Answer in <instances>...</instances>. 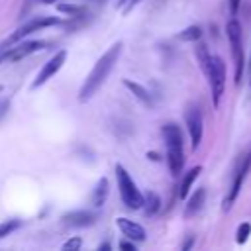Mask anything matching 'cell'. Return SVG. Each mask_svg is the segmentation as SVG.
<instances>
[{
    "label": "cell",
    "mask_w": 251,
    "mask_h": 251,
    "mask_svg": "<svg viewBox=\"0 0 251 251\" xmlns=\"http://www.w3.org/2000/svg\"><path fill=\"white\" fill-rule=\"evenodd\" d=\"M122 47H124L122 41L114 43V45L94 63L92 71L88 73V76L84 78V82H82V86H80V90H78V102L90 100V98L94 96V92L102 86V82L108 78L110 71L114 69V65H116V61H118V57H120V53H122Z\"/></svg>",
    "instance_id": "obj_1"
},
{
    "label": "cell",
    "mask_w": 251,
    "mask_h": 251,
    "mask_svg": "<svg viewBox=\"0 0 251 251\" xmlns=\"http://www.w3.org/2000/svg\"><path fill=\"white\" fill-rule=\"evenodd\" d=\"M167 143V165L173 176L180 175L184 167V151H182V133L176 124H165L161 129Z\"/></svg>",
    "instance_id": "obj_2"
},
{
    "label": "cell",
    "mask_w": 251,
    "mask_h": 251,
    "mask_svg": "<svg viewBox=\"0 0 251 251\" xmlns=\"http://www.w3.org/2000/svg\"><path fill=\"white\" fill-rule=\"evenodd\" d=\"M116 178H118V188H120L122 202L129 210H141V206H143V194L139 192V188L135 186L133 178L129 176V173L122 165H116Z\"/></svg>",
    "instance_id": "obj_3"
},
{
    "label": "cell",
    "mask_w": 251,
    "mask_h": 251,
    "mask_svg": "<svg viewBox=\"0 0 251 251\" xmlns=\"http://www.w3.org/2000/svg\"><path fill=\"white\" fill-rule=\"evenodd\" d=\"M206 76H208V84L212 90V102L218 108L220 106V98L224 94V86H226V63L222 57L214 55L210 57V63L206 67Z\"/></svg>",
    "instance_id": "obj_4"
},
{
    "label": "cell",
    "mask_w": 251,
    "mask_h": 251,
    "mask_svg": "<svg viewBox=\"0 0 251 251\" xmlns=\"http://www.w3.org/2000/svg\"><path fill=\"white\" fill-rule=\"evenodd\" d=\"M59 24H61V20H59V18H55V16L33 18V20H29V22H25L24 25H20V27L10 35V37H6V39L0 43V51H4V49H8V47H12L14 43H20L24 37L31 35L33 31H39V29L49 27V25H59Z\"/></svg>",
    "instance_id": "obj_5"
},
{
    "label": "cell",
    "mask_w": 251,
    "mask_h": 251,
    "mask_svg": "<svg viewBox=\"0 0 251 251\" xmlns=\"http://www.w3.org/2000/svg\"><path fill=\"white\" fill-rule=\"evenodd\" d=\"M226 33L231 45V55L235 63V84H241L243 78V67H245V57H243V45H241V25L237 20H229L226 25Z\"/></svg>",
    "instance_id": "obj_6"
},
{
    "label": "cell",
    "mask_w": 251,
    "mask_h": 251,
    "mask_svg": "<svg viewBox=\"0 0 251 251\" xmlns=\"http://www.w3.org/2000/svg\"><path fill=\"white\" fill-rule=\"evenodd\" d=\"M184 122H186V129L190 135V143L192 149H196L202 141V133H204V120H202V112L198 106L188 104L184 110Z\"/></svg>",
    "instance_id": "obj_7"
},
{
    "label": "cell",
    "mask_w": 251,
    "mask_h": 251,
    "mask_svg": "<svg viewBox=\"0 0 251 251\" xmlns=\"http://www.w3.org/2000/svg\"><path fill=\"white\" fill-rule=\"evenodd\" d=\"M249 169H251V149H249L247 155H243V159H241V163H239V167H237V171H235L231 188H229V192H227V196H226V200H224V206H222L224 212H227V210L231 208V204L235 202V198H237V194H239V190H241V186H243V180H245Z\"/></svg>",
    "instance_id": "obj_8"
},
{
    "label": "cell",
    "mask_w": 251,
    "mask_h": 251,
    "mask_svg": "<svg viewBox=\"0 0 251 251\" xmlns=\"http://www.w3.org/2000/svg\"><path fill=\"white\" fill-rule=\"evenodd\" d=\"M65 61H67V51L65 49H61V51H57L41 69H39V73H37V76H35V80L31 82V88L35 90V88H39V86H43L51 76H55L57 73H59V69L65 65Z\"/></svg>",
    "instance_id": "obj_9"
},
{
    "label": "cell",
    "mask_w": 251,
    "mask_h": 251,
    "mask_svg": "<svg viewBox=\"0 0 251 251\" xmlns=\"http://www.w3.org/2000/svg\"><path fill=\"white\" fill-rule=\"evenodd\" d=\"M39 49H43V41H24L18 47H8V51L4 49L2 53H4V61H20Z\"/></svg>",
    "instance_id": "obj_10"
},
{
    "label": "cell",
    "mask_w": 251,
    "mask_h": 251,
    "mask_svg": "<svg viewBox=\"0 0 251 251\" xmlns=\"http://www.w3.org/2000/svg\"><path fill=\"white\" fill-rule=\"evenodd\" d=\"M94 220H96V216L88 210H73V212H67L61 216V222L71 227H86V226H92Z\"/></svg>",
    "instance_id": "obj_11"
},
{
    "label": "cell",
    "mask_w": 251,
    "mask_h": 251,
    "mask_svg": "<svg viewBox=\"0 0 251 251\" xmlns=\"http://www.w3.org/2000/svg\"><path fill=\"white\" fill-rule=\"evenodd\" d=\"M116 226L131 241H145V235L147 233H145V227L141 224H137V222H133L129 218H116Z\"/></svg>",
    "instance_id": "obj_12"
},
{
    "label": "cell",
    "mask_w": 251,
    "mask_h": 251,
    "mask_svg": "<svg viewBox=\"0 0 251 251\" xmlns=\"http://www.w3.org/2000/svg\"><path fill=\"white\" fill-rule=\"evenodd\" d=\"M200 173H202V167H200V165L186 171V175L182 176L180 186H178V198H180V200H184V198L188 196V192H190V188H192V184H194V180L198 178Z\"/></svg>",
    "instance_id": "obj_13"
},
{
    "label": "cell",
    "mask_w": 251,
    "mask_h": 251,
    "mask_svg": "<svg viewBox=\"0 0 251 251\" xmlns=\"http://www.w3.org/2000/svg\"><path fill=\"white\" fill-rule=\"evenodd\" d=\"M204 198H206V190H204V188H196V192L188 198V204H186L184 216H186V218L196 216V214L202 210V206H204Z\"/></svg>",
    "instance_id": "obj_14"
},
{
    "label": "cell",
    "mask_w": 251,
    "mask_h": 251,
    "mask_svg": "<svg viewBox=\"0 0 251 251\" xmlns=\"http://www.w3.org/2000/svg\"><path fill=\"white\" fill-rule=\"evenodd\" d=\"M124 86H126L127 90H131V94H133L135 98H139L145 106H153V98H151V94H149V90H147L145 86H141L139 82H133V80H129V78H124Z\"/></svg>",
    "instance_id": "obj_15"
},
{
    "label": "cell",
    "mask_w": 251,
    "mask_h": 251,
    "mask_svg": "<svg viewBox=\"0 0 251 251\" xmlns=\"http://www.w3.org/2000/svg\"><path fill=\"white\" fill-rule=\"evenodd\" d=\"M108 192H110V182H108L106 176H102V178L96 182V186H94V192H92V204H94L96 208H100V206L106 202Z\"/></svg>",
    "instance_id": "obj_16"
},
{
    "label": "cell",
    "mask_w": 251,
    "mask_h": 251,
    "mask_svg": "<svg viewBox=\"0 0 251 251\" xmlns=\"http://www.w3.org/2000/svg\"><path fill=\"white\" fill-rule=\"evenodd\" d=\"M141 208L145 210V216H155L161 208V198L155 192H147V194H143V206Z\"/></svg>",
    "instance_id": "obj_17"
},
{
    "label": "cell",
    "mask_w": 251,
    "mask_h": 251,
    "mask_svg": "<svg viewBox=\"0 0 251 251\" xmlns=\"http://www.w3.org/2000/svg\"><path fill=\"white\" fill-rule=\"evenodd\" d=\"M180 41H198L202 37V29L200 25H188L186 29H182L178 35H176Z\"/></svg>",
    "instance_id": "obj_18"
},
{
    "label": "cell",
    "mask_w": 251,
    "mask_h": 251,
    "mask_svg": "<svg viewBox=\"0 0 251 251\" xmlns=\"http://www.w3.org/2000/svg\"><path fill=\"white\" fill-rule=\"evenodd\" d=\"M20 227H22V220H18V218H12V220L2 222V224H0V239L6 237V235H10V233H14V231L20 229Z\"/></svg>",
    "instance_id": "obj_19"
},
{
    "label": "cell",
    "mask_w": 251,
    "mask_h": 251,
    "mask_svg": "<svg viewBox=\"0 0 251 251\" xmlns=\"http://www.w3.org/2000/svg\"><path fill=\"white\" fill-rule=\"evenodd\" d=\"M210 53H208V47L204 45V43H198L196 45V61L200 63V69L202 71H206V67H208V63H210Z\"/></svg>",
    "instance_id": "obj_20"
},
{
    "label": "cell",
    "mask_w": 251,
    "mask_h": 251,
    "mask_svg": "<svg viewBox=\"0 0 251 251\" xmlns=\"http://www.w3.org/2000/svg\"><path fill=\"white\" fill-rule=\"evenodd\" d=\"M57 10L63 12V14H69V16L84 14V6H78V4H57Z\"/></svg>",
    "instance_id": "obj_21"
},
{
    "label": "cell",
    "mask_w": 251,
    "mask_h": 251,
    "mask_svg": "<svg viewBox=\"0 0 251 251\" xmlns=\"http://www.w3.org/2000/svg\"><path fill=\"white\" fill-rule=\"evenodd\" d=\"M249 233H251V224H249V222L239 224L237 233H235V241H237V243H245V241L249 239Z\"/></svg>",
    "instance_id": "obj_22"
},
{
    "label": "cell",
    "mask_w": 251,
    "mask_h": 251,
    "mask_svg": "<svg viewBox=\"0 0 251 251\" xmlns=\"http://www.w3.org/2000/svg\"><path fill=\"white\" fill-rule=\"evenodd\" d=\"M80 247H82V239L80 237H73V239L63 243V251H78Z\"/></svg>",
    "instance_id": "obj_23"
},
{
    "label": "cell",
    "mask_w": 251,
    "mask_h": 251,
    "mask_svg": "<svg viewBox=\"0 0 251 251\" xmlns=\"http://www.w3.org/2000/svg\"><path fill=\"white\" fill-rule=\"evenodd\" d=\"M141 0H118V6L124 8V14H127L129 10H133Z\"/></svg>",
    "instance_id": "obj_24"
},
{
    "label": "cell",
    "mask_w": 251,
    "mask_h": 251,
    "mask_svg": "<svg viewBox=\"0 0 251 251\" xmlns=\"http://www.w3.org/2000/svg\"><path fill=\"white\" fill-rule=\"evenodd\" d=\"M120 247H122V249H127V251H135V243H133V241H122Z\"/></svg>",
    "instance_id": "obj_25"
},
{
    "label": "cell",
    "mask_w": 251,
    "mask_h": 251,
    "mask_svg": "<svg viewBox=\"0 0 251 251\" xmlns=\"http://www.w3.org/2000/svg\"><path fill=\"white\" fill-rule=\"evenodd\" d=\"M239 4H241V0H229V10H231V14H237Z\"/></svg>",
    "instance_id": "obj_26"
},
{
    "label": "cell",
    "mask_w": 251,
    "mask_h": 251,
    "mask_svg": "<svg viewBox=\"0 0 251 251\" xmlns=\"http://www.w3.org/2000/svg\"><path fill=\"white\" fill-rule=\"evenodd\" d=\"M192 243H194V237L190 235V237H188V239L184 241V245H182V249H190V247H192Z\"/></svg>",
    "instance_id": "obj_27"
},
{
    "label": "cell",
    "mask_w": 251,
    "mask_h": 251,
    "mask_svg": "<svg viewBox=\"0 0 251 251\" xmlns=\"http://www.w3.org/2000/svg\"><path fill=\"white\" fill-rule=\"evenodd\" d=\"M98 249H100V251H102V249H110V245H108V243H100Z\"/></svg>",
    "instance_id": "obj_28"
},
{
    "label": "cell",
    "mask_w": 251,
    "mask_h": 251,
    "mask_svg": "<svg viewBox=\"0 0 251 251\" xmlns=\"http://www.w3.org/2000/svg\"><path fill=\"white\" fill-rule=\"evenodd\" d=\"M39 2H41V4H55L57 0H39Z\"/></svg>",
    "instance_id": "obj_29"
},
{
    "label": "cell",
    "mask_w": 251,
    "mask_h": 251,
    "mask_svg": "<svg viewBox=\"0 0 251 251\" xmlns=\"http://www.w3.org/2000/svg\"><path fill=\"white\" fill-rule=\"evenodd\" d=\"M2 61H4V53L0 51V63H2Z\"/></svg>",
    "instance_id": "obj_30"
},
{
    "label": "cell",
    "mask_w": 251,
    "mask_h": 251,
    "mask_svg": "<svg viewBox=\"0 0 251 251\" xmlns=\"http://www.w3.org/2000/svg\"><path fill=\"white\" fill-rule=\"evenodd\" d=\"M6 104H8V102H2V104H0V112H2V108H4Z\"/></svg>",
    "instance_id": "obj_31"
},
{
    "label": "cell",
    "mask_w": 251,
    "mask_h": 251,
    "mask_svg": "<svg viewBox=\"0 0 251 251\" xmlns=\"http://www.w3.org/2000/svg\"><path fill=\"white\" fill-rule=\"evenodd\" d=\"M2 90H4V86H2V84H0V92H2Z\"/></svg>",
    "instance_id": "obj_32"
}]
</instances>
